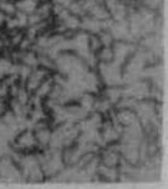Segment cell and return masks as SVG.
<instances>
[{"instance_id": "6da1fadb", "label": "cell", "mask_w": 168, "mask_h": 189, "mask_svg": "<svg viewBox=\"0 0 168 189\" xmlns=\"http://www.w3.org/2000/svg\"><path fill=\"white\" fill-rule=\"evenodd\" d=\"M18 9L23 12H32L35 9V1L34 0H22L18 2Z\"/></svg>"}, {"instance_id": "7a4b0ae2", "label": "cell", "mask_w": 168, "mask_h": 189, "mask_svg": "<svg viewBox=\"0 0 168 189\" xmlns=\"http://www.w3.org/2000/svg\"><path fill=\"white\" fill-rule=\"evenodd\" d=\"M0 9H1L4 12H6L7 15H15V14H16V6H15L14 4L6 1V0L0 1Z\"/></svg>"}, {"instance_id": "3957f363", "label": "cell", "mask_w": 168, "mask_h": 189, "mask_svg": "<svg viewBox=\"0 0 168 189\" xmlns=\"http://www.w3.org/2000/svg\"><path fill=\"white\" fill-rule=\"evenodd\" d=\"M101 60L102 61H105V62H107V61H111L112 59H113V51L108 48V46H106L102 51H101V55H100Z\"/></svg>"}, {"instance_id": "277c9868", "label": "cell", "mask_w": 168, "mask_h": 189, "mask_svg": "<svg viewBox=\"0 0 168 189\" xmlns=\"http://www.w3.org/2000/svg\"><path fill=\"white\" fill-rule=\"evenodd\" d=\"M37 138H38L39 142H41L43 144H46V143L49 142V139H50V133H49V131H45V129L39 131V132L37 133Z\"/></svg>"}, {"instance_id": "5b68a950", "label": "cell", "mask_w": 168, "mask_h": 189, "mask_svg": "<svg viewBox=\"0 0 168 189\" xmlns=\"http://www.w3.org/2000/svg\"><path fill=\"white\" fill-rule=\"evenodd\" d=\"M65 22H66V26L69 27V28H77L79 26V21L74 16H68L67 18L65 20Z\"/></svg>"}, {"instance_id": "8992f818", "label": "cell", "mask_w": 168, "mask_h": 189, "mask_svg": "<svg viewBox=\"0 0 168 189\" xmlns=\"http://www.w3.org/2000/svg\"><path fill=\"white\" fill-rule=\"evenodd\" d=\"M90 45H92V49H98L99 48V45H101V40L99 39V38H96V37H92L90 38Z\"/></svg>"}, {"instance_id": "52a82bcc", "label": "cell", "mask_w": 168, "mask_h": 189, "mask_svg": "<svg viewBox=\"0 0 168 189\" xmlns=\"http://www.w3.org/2000/svg\"><path fill=\"white\" fill-rule=\"evenodd\" d=\"M101 40H102V43H104V45L105 46H110V44H111V42H112V37L110 35V34H104L102 37H101Z\"/></svg>"}, {"instance_id": "ba28073f", "label": "cell", "mask_w": 168, "mask_h": 189, "mask_svg": "<svg viewBox=\"0 0 168 189\" xmlns=\"http://www.w3.org/2000/svg\"><path fill=\"white\" fill-rule=\"evenodd\" d=\"M25 61H26L27 65H34V63L37 62V60H35L33 54H28V55L25 58Z\"/></svg>"}, {"instance_id": "9c48e42d", "label": "cell", "mask_w": 168, "mask_h": 189, "mask_svg": "<svg viewBox=\"0 0 168 189\" xmlns=\"http://www.w3.org/2000/svg\"><path fill=\"white\" fill-rule=\"evenodd\" d=\"M1 21H2V17H1V16H0V23H1Z\"/></svg>"}, {"instance_id": "30bf717a", "label": "cell", "mask_w": 168, "mask_h": 189, "mask_svg": "<svg viewBox=\"0 0 168 189\" xmlns=\"http://www.w3.org/2000/svg\"><path fill=\"white\" fill-rule=\"evenodd\" d=\"M0 45H1V42H0Z\"/></svg>"}, {"instance_id": "8fae6325", "label": "cell", "mask_w": 168, "mask_h": 189, "mask_svg": "<svg viewBox=\"0 0 168 189\" xmlns=\"http://www.w3.org/2000/svg\"><path fill=\"white\" fill-rule=\"evenodd\" d=\"M0 1H4V0H0Z\"/></svg>"}]
</instances>
